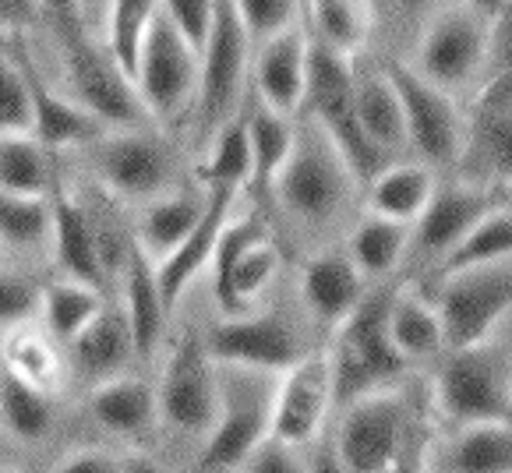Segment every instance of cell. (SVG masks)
Here are the masks:
<instances>
[{
	"label": "cell",
	"mask_w": 512,
	"mask_h": 473,
	"mask_svg": "<svg viewBox=\"0 0 512 473\" xmlns=\"http://www.w3.org/2000/svg\"><path fill=\"white\" fill-rule=\"evenodd\" d=\"M159 11L198 53H202L205 39L212 29V15H216V0H159Z\"/></svg>",
	"instance_id": "bcb514c9"
},
{
	"label": "cell",
	"mask_w": 512,
	"mask_h": 473,
	"mask_svg": "<svg viewBox=\"0 0 512 473\" xmlns=\"http://www.w3.org/2000/svg\"><path fill=\"white\" fill-rule=\"evenodd\" d=\"M46 198H50V237H53L57 269L68 279H78V283H89L103 290L106 255L92 216L57 177L50 181V195Z\"/></svg>",
	"instance_id": "7402d4cb"
},
{
	"label": "cell",
	"mask_w": 512,
	"mask_h": 473,
	"mask_svg": "<svg viewBox=\"0 0 512 473\" xmlns=\"http://www.w3.org/2000/svg\"><path fill=\"white\" fill-rule=\"evenodd\" d=\"M57 43H61L68 96L89 113L92 121H99L106 131H131L152 124L142 99H138L135 82L110 57L103 39H92L89 29H82L75 36L57 39Z\"/></svg>",
	"instance_id": "30bf717a"
},
{
	"label": "cell",
	"mask_w": 512,
	"mask_h": 473,
	"mask_svg": "<svg viewBox=\"0 0 512 473\" xmlns=\"http://www.w3.org/2000/svg\"><path fill=\"white\" fill-rule=\"evenodd\" d=\"M431 392L456 424H512V375L491 343L445 350Z\"/></svg>",
	"instance_id": "ba28073f"
},
{
	"label": "cell",
	"mask_w": 512,
	"mask_h": 473,
	"mask_svg": "<svg viewBox=\"0 0 512 473\" xmlns=\"http://www.w3.org/2000/svg\"><path fill=\"white\" fill-rule=\"evenodd\" d=\"M92 166L99 184L121 202L149 205L174 191V156L163 138L145 128L103 131L92 149Z\"/></svg>",
	"instance_id": "e0dca14e"
},
{
	"label": "cell",
	"mask_w": 512,
	"mask_h": 473,
	"mask_svg": "<svg viewBox=\"0 0 512 473\" xmlns=\"http://www.w3.org/2000/svg\"><path fill=\"white\" fill-rule=\"evenodd\" d=\"M311 32L304 22L265 39L251 57V96L283 117H301L308 96Z\"/></svg>",
	"instance_id": "d6986e66"
},
{
	"label": "cell",
	"mask_w": 512,
	"mask_h": 473,
	"mask_svg": "<svg viewBox=\"0 0 512 473\" xmlns=\"http://www.w3.org/2000/svg\"><path fill=\"white\" fill-rule=\"evenodd\" d=\"M234 4L255 46L304 22V0H234Z\"/></svg>",
	"instance_id": "ee69618b"
},
{
	"label": "cell",
	"mask_w": 512,
	"mask_h": 473,
	"mask_svg": "<svg viewBox=\"0 0 512 473\" xmlns=\"http://www.w3.org/2000/svg\"><path fill=\"white\" fill-rule=\"evenodd\" d=\"M68 346H71V357H75V368L92 385L124 375V368L131 361H138L135 339H131L128 318H124L121 308H103Z\"/></svg>",
	"instance_id": "4dcf8cb0"
},
{
	"label": "cell",
	"mask_w": 512,
	"mask_h": 473,
	"mask_svg": "<svg viewBox=\"0 0 512 473\" xmlns=\"http://www.w3.org/2000/svg\"><path fill=\"white\" fill-rule=\"evenodd\" d=\"M99 311H103V290L64 276L61 283H50L43 290V311L39 315H43L46 332L53 339L71 343Z\"/></svg>",
	"instance_id": "60d3db41"
},
{
	"label": "cell",
	"mask_w": 512,
	"mask_h": 473,
	"mask_svg": "<svg viewBox=\"0 0 512 473\" xmlns=\"http://www.w3.org/2000/svg\"><path fill=\"white\" fill-rule=\"evenodd\" d=\"M304 25L325 50L361 61L368 57L378 32L375 0H304Z\"/></svg>",
	"instance_id": "4316f807"
},
{
	"label": "cell",
	"mask_w": 512,
	"mask_h": 473,
	"mask_svg": "<svg viewBox=\"0 0 512 473\" xmlns=\"http://www.w3.org/2000/svg\"><path fill=\"white\" fill-rule=\"evenodd\" d=\"M410 248V223L364 212L347 237V251L368 283H385L403 269Z\"/></svg>",
	"instance_id": "d6a6232c"
},
{
	"label": "cell",
	"mask_w": 512,
	"mask_h": 473,
	"mask_svg": "<svg viewBox=\"0 0 512 473\" xmlns=\"http://www.w3.org/2000/svg\"><path fill=\"white\" fill-rule=\"evenodd\" d=\"M205 205H209V191H191V188H174V191H166V195L152 198L142 212L135 244L152 262H163V258L174 255L191 237V230L202 223Z\"/></svg>",
	"instance_id": "f1b7e54d"
},
{
	"label": "cell",
	"mask_w": 512,
	"mask_h": 473,
	"mask_svg": "<svg viewBox=\"0 0 512 473\" xmlns=\"http://www.w3.org/2000/svg\"><path fill=\"white\" fill-rule=\"evenodd\" d=\"M435 188H438V173L431 166H424L421 159L403 156L385 163L364 184V198H368V212H375V216L400 219V223L414 226L421 219V212L428 209Z\"/></svg>",
	"instance_id": "83f0119b"
},
{
	"label": "cell",
	"mask_w": 512,
	"mask_h": 473,
	"mask_svg": "<svg viewBox=\"0 0 512 473\" xmlns=\"http://www.w3.org/2000/svg\"><path fill=\"white\" fill-rule=\"evenodd\" d=\"M43 311V286L29 276L0 269V329L29 325Z\"/></svg>",
	"instance_id": "f6af8a7d"
},
{
	"label": "cell",
	"mask_w": 512,
	"mask_h": 473,
	"mask_svg": "<svg viewBox=\"0 0 512 473\" xmlns=\"http://www.w3.org/2000/svg\"><path fill=\"white\" fill-rule=\"evenodd\" d=\"M43 22L53 29V36H75L85 29V0H36Z\"/></svg>",
	"instance_id": "681fc988"
},
{
	"label": "cell",
	"mask_w": 512,
	"mask_h": 473,
	"mask_svg": "<svg viewBox=\"0 0 512 473\" xmlns=\"http://www.w3.org/2000/svg\"><path fill=\"white\" fill-rule=\"evenodd\" d=\"M396 286H371L364 301L347 322L336 329V346H332V378H336V399L354 403L375 389H385L392 378L407 371L396 346L389 339V304Z\"/></svg>",
	"instance_id": "277c9868"
},
{
	"label": "cell",
	"mask_w": 512,
	"mask_h": 473,
	"mask_svg": "<svg viewBox=\"0 0 512 473\" xmlns=\"http://www.w3.org/2000/svg\"><path fill=\"white\" fill-rule=\"evenodd\" d=\"M198 82H202V57L159 11L135 71V89L149 121L159 128H177L184 121L191 124Z\"/></svg>",
	"instance_id": "8fae6325"
},
{
	"label": "cell",
	"mask_w": 512,
	"mask_h": 473,
	"mask_svg": "<svg viewBox=\"0 0 512 473\" xmlns=\"http://www.w3.org/2000/svg\"><path fill=\"white\" fill-rule=\"evenodd\" d=\"M241 473H308V466H304V459L297 456L294 445L265 438V442L244 459Z\"/></svg>",
	"instance_id": "c3c4849f"
},
{
	"label": "cell",
	"mask_w": 512,
	"mask_h": 473,
	"mask_svg": "<svg viewBox=\"0 0 512 473\" xmlns=\"http://www.w3.org/2000/svg\"><path fill=\"white\" fill-rule=\"evenodd\" d=\"M442 4L445 0H382V8H385V15H389L392 29H396V36H400L403 50L414 43L421 25L428 22ZM396 57H400V53H396Z\"/></svg>",
	"instance_id": "7dc6e473"
},
{
	"label": "cell",
	"mask_w": 512,
	"mask_h": 473,
	"mask_svg": "<svg viewBox=\"0 0 512 473\" xmlns=\"http://www.w3.org/2000/svg\"><path fill=\"white\" fill-rule=\"evenodd\" d=\"M279 255L276 241H272L269 223L262 216H241L226 219L219 244L212 251V293L223 315H244L251 304L276 283Z\"/></svg>",
	"instance_id": "7c38bea8"
},
{
	"label": "cell",
	"mask_w": 512,
	"mask_h": 473,
	"mask_svg": "<svg viewBox=\"0 0 512 473\" xmlns=\"http://www.w3.org/2000/svg\"><path fill=\"white\" fill-rule=\"evenodd\" d=\"M0 473H29V470H18V466H4Z\"/></svg>",
	"instance_id": "9f6ffc18"
},
{
	"label": "cell",
	"mask_w": 512,
	"mask_h": 473,
	"mask_svg": "<svg viewBox=\"0 0 512 473\" xmlns=\"http://www.w3.org/2000/svg\"><path fill=\"white\" fill-rule=\"evenodd\" d=\"M124 318H128L131 339H135V357L138 361H152L163 346L166 336V318L170 308L163 301V290H159L156 262L145 255L138 244H131L128 255H124Z\"/></svg>",
	"instance_id": "d4e9b609"
},
{
	"label": "cell",
	"mask_w": 512,
	"mask_h": 473,
	"mask_svg": "<svg viewBox=\"0 0 512 473\" xmlns=\"http://www.w3.org/2000/svg\"><path fill=\"white\" fill-rule=\"evenodd\" d=\"M354 110L361 131L368 142L382 152L385 159H403L407 152V121H403V103L396 82L389 75V64L382 61H361L354 64Z\"/></svg>",
	"instance_id": "603a6c76"
},
{
	"label": "cell",
	"mask_w": 512,
	"mask_h": 473,
	"mask_svg": "<svg viewBox=\"0 0 512 473\" xmlns=\"http://www.w3.org/2000/svg\"><path fill=\"white\" fill-rule=\"evenodd\" d=\"M276 375L219 364V417L188 473H234L269 438Z\"/></svg>",
	"instance_id": "8992f818"
},
{
	"label": "cell",
	"mask_w": 512,
	"mask_h": 473,
	"mask_svg": "<svg viewBox=\"0 0 512 473\" xmlns=\"http://www.w3.org/2000/svg\"><path fill=\"white\" fill-rule=\"evenodd\" d=\"M248 117V142H251V191L255 195H272L276 177L287 166L290 152L297 142V117L269 110L255 96L244 103Z\"/></svg>",
	"instance_id": "1f68e13d"
},
{
	"label": "cell",
	"mask_w": 512,
	"mask_h": 473,
	"mask_svg": "<svg viewBox=\"0 0 512 473\" xmlns=\"http://www.w3.org/2000/svg\"><path fill=\"white\" fill-rule=\"evenodd\" d=\"M159 421L181 435H209L219 417V364L205 350V339L184 332L166 353L156 385Z\"/></svg>",
	"instance_id": "9a60e30c"
},
{
	"label": "cell",
	"mask_w": 512,
	"mask_h": 473,
	"mask_svg": "<svg viewBox=\"0 0 512 473\" xmlns=\"http://www.w3.org/2000/svg\"><path fill=\"white\" fill-rule=\"evenodd\" d=\"M431 283H435L431 297L442 311L449 350L488 343L491 332L512 311V262L474 265Z\"/></svg>",
	"instance_id": "4fadbf2b"
},
{
	"label": "cell",
	"mask_w": 512,
	"mask_h": 473,
	"mask_svg": "<svg viewBox=\"0 0 512 473\" xmlns=\"http://www.w3.org/2000/svg\"><path fill=\"white\" fill-rule=\"evenodd\" d=\"M43 22L36 0H0V32L4 36H25Z\"/></svg>",
	"instance_id": "816d5d0a"
},
{
	"label": "cell",
	"mask_w": 512,
	"mask_h": 473,
	"mask_svg": "<svg viewBox=\"0 0 512 473\" xmlns=\"http://www.w3.org/2000/svg\"><path fill=\"white\" fill-rule=\"evenodd\" d=\"M92 4H96V18H99V25H103V15H106V4H110V0H92Z\"/></svg>",
	"instance_id": "11a10c76"
},
{
	"label": "cell",
	"mask_w": 512,
	"mask_h": 473,
	"mask_svg": "<svg viewBox=\"0 0 512 473\" xmlns=\"http://www.w3.org/2000/svg\"><path fill=\"white\" fill-rule=\"evenodd\" d=\"M336 403V378H332V353L308 350L294 368L279 375L276 392H272L269 413V438L283 445L315 442Z\"/></svg>",
	"instance_id": "ac0fdd59"
},
{
	"label": "cell",
	"mask_w": 512,
	"mask_h": 473,
	"mask_svg": "<svg viewBox=\"0 0 512 473\" xmlns=\"http://www.w3.org/2000/svg\"><path fill=\"white\" fill-rule=\"evenodd\" d=\"M205 350L223 368H248L265 375H283L301 361L308 346L297 322L283 311H258V315H226L205 332Z\"/></svg>",
	"instance_id": "2e32d148"
},
{
	"label": "cell",
	"mask_w": 512,
	"mask_h": 473,
	"mask_svg": "<svg viewBox=\"0 0 512 473\" xmlns=\"http://www.w3.org/2000/svg\"><path fill=\"white\" fill-rule=\"evenodd\" d=\"M89 410L106 431L121 438H142L156 428L159 421V399L145 378L117 375L96 382L89 392Z\"/></svg>",
	"instance_id": "f546056e"
},
{
	"label": "cell",
	"mask_w": 512,
	"mask_h": 473,
	"mask_svg": "<svg viewBox=\"0 0 512 473\" xmlns=\"http://www.w3.org/2000/svg\"><path fill=\"white\" fill-rule=\"evenodd\" d=\"M50 473H121V459L103 449H78L50 466Z\"/></svg>",
	"instance_id": "f907efd6"
},
{
	"label": "cell",
	"mask_w": 512,
	"mask_h": 473,
	"mask_svg": "<svg viewBox=\"0 0 512 473\" xmlns=\"http://www.w3.org/2000/svg\"><path fill=\"white\" fill-rule=\"evenodd\" d=\"M371 283L343 248H322L304 262L301 269V304L318 329L336 332L357 311Z\"/></svg>",
	"instance_id": "44dd1931"
},
{
	"label": "cell",
	"mask_w": 512,
	"mask_h": 473,
	"mask_svg": "<svg viewBox=\"0 0 512 473\" xmlns=\"http://www.w3.org/2000/svg\"><path fill=\"white\" fill-rule=\"evenodd\" d=\"M495 25L498 18L470 0H445L400 57L431 85L470 103L495 68Z\"/></svg>",
	"instance_id": "6da1fadb"
},
{
	"label": "cell",
	"mask_w": 512,
	"mask_h": 473,
	"mask_svg": "<svg viewBox=\"0 0 512 473\" xmlns=\"http://www.w3.org/2000/svg\"><path fill=\"white\" fill-rule=\"evenodd\" d=\"M389 339L403 361L410 364H431L438 361L445 346V325L435 297L421 290L417 283L396 286L389 304Z\"/></svg>",
	"instance_id": "484cf974"
},
{
	"label": "cell",
	"mask_w": 512,
	"mask_h": 473,
	"mask_svg": "<svg viewBox=\"0 0 512 473\" xmlns=\"http://www.w3.org/2000/svg\"><path fill=\"white\" fill-rule=\"evenodd\" d=\"M205 191H209V205H205L202 223L191 230V237L174 255H166L163 262H156L159 290H163V301L170 311L177 308L184 290L202 276V269H209L212 251H216V244H219V233H223L226 219L234 212L237 195H241V191H234V188H205Z\"/></svg>",
	"instance_id": "cb8c5ba5"
},
{
	"label": "cell",
	"mask_w": 512,
	"mask_h": 473,
	"mask_svg": "<svg viewBox=\"0 0 512 473\" xmlns=\"http://www.w3.org/2000/svg\"><path fill=\"white\" fill-rule=\"evenodd\" d=\"M0 368H8L11 375L50 392V396L64 382V364L57 357V346H53L50 332L32 329V322L8 329V336L0 343Z\"/></svg>",
	"instance_id": "836d02e7"
},
{
	"label": "cell",
	"mask_w": 512,
	"mask_h": 473,
	"mask_svg": "<svg viewBox=\"0 0 512 473\" xmlns=\"http://www.w3.org/2000/svg\"><path fill=\"white\" fill-rule=\"evenodd\" d=\"M198 57H202V82H198V103L191 113V131H195V145L205 152L219 128L234 121L248 99L255 43L237 15L234 0H216L209 39Z\"/></svg>",
	"instance_id": "7a4b0ae2"
},
{
	"label": "cell",
	"mask_w": 512,
	"mask_h": 473,
	"mask_svg": "<svg viewBox=\"0 0 512 473\" xmlns=\"http://www.w3.org/2000/svg\"><path fill=\"white\" fill-rule=\"evenodd\" d=\"M202 184L205 188H251V142H248V117L244 110L234 121H226L219 135L205 149L202 163Z\"/></svg>",
	"instance_id": "f35d334b"
},
{
	"label": "cell",
	"mask_w": 512,
	"mask_h": 473,
	"mask_svg": "<svg viewBox=\"0 0 512 473\" xmlns=\"http://www.w3.org/2000/svg\"><path fill=\"white\" fill-rule=\"evenodd\" d=\"M445 473H512V424H467L445 452Z\"/></svg>",
	"instance_id": "d590c367"
},
{
	"label": "cell",
	"mask_w": 512,
	"mask_h": 473,
	"mask_svg": "<svg viewBox=\"0 0 512 473\" xmlns=\"http://www.w3.org/2000/svg\"><path fill=\"white\" fill-rule=\"evenodd\" d=\"M354 64L357 61H347V57H339V53L325 50L322 43L311 39L308 96H304L301 113L322 128V135L336 145L343 163L350 166L354 181L364 188L392 159H385L361 131V121H357L354 110Z\"/></svg>",
	"instance_id": "5b68a950"
},
{
	"label": "cell",
	"mask_w": 512,
	"mask_h": 473,
	"mask_svg": "<svg viewBox=\"0 0 512 473\" xmlns=\"http://www.w3.org/2000/svg\"><path fill=\"white\" fill-rule=\"evenodd\" d=\"M407 121V152L435 173L460 170L467 152V103L417 75L403 57H385Z\"/></svg>",
	"instance_id": "52a82bcc"
},
{
	"label": "cell",
	"mask_w": 512,
	"mask_h": 473,
	"mask_svg": "<svg viewBox=\"0 0 512 473\" xmlns=\"http://www.w3.org/2000/svg\"><path fill=\"white\" fill-rule=\"evenodd\" d=\"M308 473H347V470H343L336 452H318V456L308 463Z\"/></svg>",
	"instance_id": "db71d44e"
},
{
	"label": "cell",
	"mask_w": 512,
	"mask_h": 473,
	"mask_svg": "<svg viewBox=\"0 0 512 473\" xmlns=\"http://www.w3.org/2000/svg\"><path fill=\"white\" fill-rule=\"evenodd\" d=\"M159 18V0H110L103 15V46L110 50V57L121 64L124 75L135 82L138 57L142 46L149 39L152 22Z\"/></svg>",
	"instance_id": "e575fe53"
},
{
	"label": "cell",
	"mask_w": 512,
	"mask_h": 473,
	"mask_svg": "<svg viewBox=\"0 0 512 473\" xmlns=\"http://www.w3.org/2000/svg\"><path fill=\"white\" fill-rule=\"evenodd\" d=\"M410 442V406L396 392L375 389L354 399L336 435V456L347 473H400Z\"/></svg>",
	"instance_id": "5bb4252c"
},
{
	"label": "cell",
	"mask_w": 512,
	"mask_h": 473,
	"mask_svg": "<svg viewBox=\"0 0 512 473\" xmlns=\"http://www.w3.org/2000/svg\"><path fill=\"white\" fill-rule=\"evenodd\" d=\"M0 424L18 442H39L53 428L50 392L22 382L8 368H0Z\"/></svg>",
	"instance_id": "74e56055"
},
{
	"label": "cell",
	"mask_w": 512,
	"mask_h": 473,
	"mask_svg": "<svg viewBox=\"0 0 512 473\" xmlns=\"http://www.w3.org/2000/svg\"><path fill=\"white\" fill-rule=\"evenodd\" d=\"M121 473H170V470L149 456H128L121 459Z\"/></svg>",
	"instance_id": "f5cc1de1"
},
{
	"label": "cell",
	"mask_w": 512,
	"mask_h": 473,
	"mask_svg": "<svg viewBox=\"0 0 512 473\" xmlns=\"http://www.w3.org/2000/svg\"><path fill=\"white\" fill-rule=\"evenodd\" d=\"M357 188L361 184L354 181V173L343 163L336 145L322 135L315 121L301 113L294 152L272 188L283 212L304 226H329L343 216Z\"/></svg>",
	"instance_id": "3957f363"
},
{
	"label": "cell",
	"mask_w": 512,
	"mask_h": 473,
	"mask_svg": "<svg viewBox=\"0 0 512 473\" xmlns=\"http://www.w3.org/2000/svg\"><path fill=\"white\" fill-rule=\"evenodd\" d=\"M491 262H512V202H502L463 237V244L438 265L435 272H428L424 279H442L449 272L474 269V265H491Z\"/></svg>",
	"instance_id": "8d00e7d4"
},
{
	"label": "cell",
	"mask_w": 512,
	"mask_h": 473,
	"mask_svg": "<svg viewBox=\"0 0 512 473\" xmlns=\"http://www.w3.org/2000/svg\"><path fill=\"white\" fill-rule=\"evenodd\" d=\"M53 166L50 152L32 135H8L0 138V191L22 198H46L50 195Z\"/></svg>",
	"instance_id": "ab89813d"
},
{
	"label": "cell",
	"mask_w": 512,
	"mask_h": 473,
	"mask_svg": "<svg viewBox=\"0 0 512 473\" xmlns=\"http://www.w3.org/2000/svg\"><path fill=\"white\" fill-rule=\"evenodd\" d=\"M0 241L15 248H39L50 241V202L0 191Z\"/></svg>",
	"instance_id": "b9f144b4"
},
{
	"label": "cell",
	"mask_w": 512,
	"mask_h": 473,
	"mask_svg": "<svg viewBox=\"0 0 512 473\" xmlns=\"http://www.w3.org/2000/svg\"><path fill=\"white\" fill-rule=\"evenodd\" d=\"M505 195L509 191L495 188V184L474 181V177L438 181L428 209L410 226V248H407V262H403L407 276L424 279L428 272H435L495 205L509 202Z\"/></svg>",
	"instance_id": "9c48e42d"
},
{
	"label": "cell",
	"mask_w": 512,
	"mask_h": 473,
	"mask_svg": "<svg viewBox=\"0 0 512 473\" xmlns=\"http://www.w3.org/2000/svg\"><path fill=\"white\" fill-rule=\"evenodd\" d=\"M0 248H4V241H0Z\"/></svg>",
	"instance_id": "6f0895ef"
},
{
	"label": "cell",
	"mask_w": 512,
	"mask_h": 473,
	"mask_svg": "<svg viewBox=\"0 0 512 473\" xmlns=\"http://www.w3.org/2000/svg\"><path fill=\"white\" fill-rule=\"evenodd\" d=\"M8 53L15 57V64L22 68L25 82H29V96H32V117H36V138L46 152H61L71 149V145H89L103 135V124L92 121L89 113L75 103L71 96H61L50 82L43 78V71L32 61L29 46H25L22 36H8Z\"/></svg>",
	"instance_id": "ffe728a7"
},
{
	"label": "cell",
	"mask_w": 512,
	"mask_h": 473,
	"mask_svg": "<svg viewBox=\"0 0 512 473\" xmlns=\"http://www.w3.org/2000/svg\"><path fill=\"white\" fill-rule=\"evenodd\" d=\"M36 117H32V96L22 68L11 53H0V138L8 135H32Z\"/></svg>",
	"instance_id": "7bdbcfd3"
}]
</instances>
